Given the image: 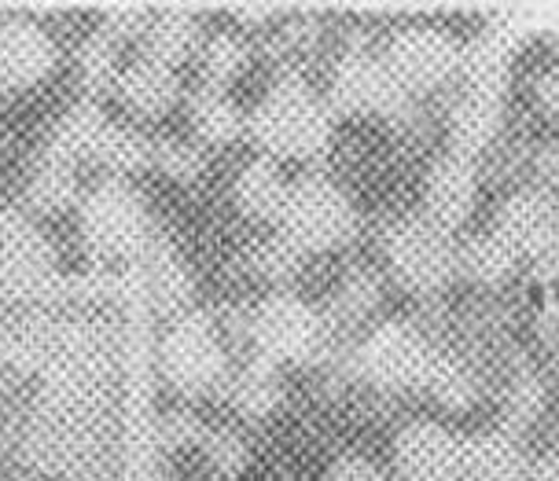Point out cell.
Returning a JSON list of instances; mask_svg holds the SVG:
<instances>
[{"instance_id":"4316f807","label":"cell","mask_w":559,"mask_h":481,"mask_svg":"<svg viewBox=\"0 0 559 481\" xmlns=\"http://www.w3.org/2000/svg\"><path fill=\"white\" fill-rule=\"evenodd\" d=\"M152 155H155V147H147L136 133L118 129V125H107L104 136H99L93 158H99L104 166L118 169V173H126V169H140L144 163H152Z\"/></svg>"},{"instance_id":"f546056e","label":"cell","mask_w":559,"mask_h":481,"mask_svg":"<svg viewBox=\"0 0 559 481\" xmlns=\"http://www.w3.org/2000/svg\"><path fill=\"white\" fill-rule=\"evenodd\" d=\"M206 456H210V464L222 470V474L233 478L247 467L251 448H247V441L239 437L236 430H214V434L206 437Z\"/></svg>"},{"instance_id":"30bf717a","label":"cell","mask_w":559,"mask_h":481,"mask_svg":"<svg viewBox=\"0 0 559 481\" xmlns=\"http://www.w3.org/2000/svg\"><path fill=\"white\" fill-rule=\"evenodd\" d=\"M408 104V96L386 74L383 56L368 48H346L332 74V110L338 115H394Z\"/></svg>"},{"instance_id":"f35d334b","label":"cell","mask_w":559,"mask_h":481,"mask_svg":"<svg viewBox=\"0 0 559 481\" xmlns=\"http://www.w3.org/2000/svg\"><path fill=\"white\" fill-rule=\"evenodd\" d=\"M236 15H239V23H247V26H262L265 19L276 15V8H236Z\"/></svg>"},{"instance_id":"ffe728a7","label":"cell","mask_w":559,"mask_h":481,"mask_svg":"<svg viewBox=\"0 0 559 481\" xmlns=\"http://www.w3.org/2000/svg\"><path fill=\"white\" fill-rule=\"evenodd\" d=\"M419 389H424L435 405L449 408V412H464V408H472V400L478 397L475 372L464 364V360L445 357V353H431V364H427Z\"/></svg>"},{"instance_id":"d590c367","label":"cell","mask_w":559,"mask_h":481,"mask_svg":"<svg viewBox=\"0 0 559 481\" xmlns=\"http://www.w3.org/2000/svg\"><path fill=\"white\" fill-rule=\"evenodd\" d=\"M526 481H559V453H545L531 459V474Z\"/></svg>"},{"instance_id":"e0dca14e","label":"cell","mask_w":559,"mask_h":481,"mask_svg":"<svg viewBox=\"0 0 559 481\" xmlns=\"http://www.w3.org/2000/svg\"><path fill=\"white\" fill-rule=\"evenodd\" d=\"M515 268H519V254L493 228L456 243V276H464L467 284L501 287L515 276Z\"/></svg>"},{"instance_id":"8992f818","label":"cell","mask_w":559,"mask_h":481,"mask_svg":"<svg viewBox=\"0 0 559 481\" xmlns=\"http://www.w3.org/2000/svg\"><path fill=\"white\" fill-rule=\"evenodd\" d=\"M435 349L408 320H383L361 338L354 368L376 389H419Z\"/></svg>"},{"instance_id":"7402d4cb","label":"cell","mask_w":559,"mask_h":481,"mask_svg":"<svg viewBox=\"0 0 559 481\" xmlns=\"http://www.w3.org/2000/svg\"><path fill=\"white\" fill-rule=\"evenodd\" d=\"M48 265V243L29 220L0 217V268L8 273H37Z\"/></svg>"},{"instance_id":"44dd1931","label":"cell","mask_w":559,"mask_h":481,"mask_svg":"<svg viewBox=\"0 0 559 481\" xmlns=\"http://www.w3.org/2000/svg\"><path fill=\"white\" fill-rule=\"evenodd\" d=\"M144 45H147V59H155L163 67H177L199 45V26L188 12H163L147 23Z\"/></svg>"},{"instance_id":"9c48e42d","label":"cell","mask_w":559,"mask_h":481,"mask_svg":"<svg viewBox=\"0 0 559 481\" xmlns=\"http://www.w3.org/2000/svg\"><path fill=\"white\" fill-rule=\"evenodd\" d=\"M397 481H464V434L435 419H413L391 445Z\"/></svg>"},{"instance_id":"603a6c76","label":"cell","mask_w":559,"mask_h":481,"mask_svg":"<svg viewBox=\"0 0 559 481\" xmlns=\"http://www.w3.org/2000/svg\"><path fill=\"white\" fill-rule=\"evenodd\" d=\"M192 125L206 144H233L247 133V115L217 88H206L192 107Z\"/></svg>"},{"instance_id":"2e32d148","label":"cell","mask_w":559,"mask_h":481,"mask_svg":"<svg viewBox=\"0 0 559 481\" xmlns=\"http://www.w3.org/2000/svg\"><path fill=\"white\" fill-rule=\"evenodd\" d=\"M287 192H292V184L280 173L276 158H254V163H247L233 184V199H236L239 214L254 217V220H273V225L280 220V214H284Z\"/></svg>"},{"instance_id":"8d00e7d4","label":"cell","mask_w":559,"mask_h":481,"mask_svg":"<svg viewBox=\"0 0 559 481\" xmlns=\"http://www.w3.org/2000/svg\"><path fill=\"white\" fill-rule=\"evenodd\" d=\"M537 99H542L548 115H559V70H552V74H545L537 82Z\"/></svg>"},{"instance_id":"9a60e30c","label":"cell","mask_w":559,"mask_h":481,"mask_svg":"<svg viewBox=\"0 0 559 481\" xmlns=\"http://www.w3.org/2000/svg\"><path fill=\"white\" fill-rule=\"evenodd\" d=\"M531 456L512 426L464 437V481H526Z\"/></svg>"},{"instance_id":"d4e9b609","label":"cell","mask_w":559,"mask_h":481,"mask_svg":"<svg viewBox=\"0 0 559 481\" xmlns=\"http://www.w3.org/2000/svg\"><path fill=\"white\" fill-rule=\"evenodd\" d=\"M276 372L280 368L258 360L254 368H247V372L236 378L233 400H236L239 412L251 416V419H262V416L273 412V408L280 405V375Z\"/></svg>"},{"instance_id":"52a82bcc","label":"cell","mask_w":559,"mask_h":481,"mask_svg":"<svg viewBox=\"0 0 559 481\" xmlns=\"http://www.w3.org/2000/svg\"><path fill=\"white\" fill-rule=\"evenodd\" d=\"M324 338V320L313 305L295 294H273L251 313V342L258 360L273 368L298 364L317 353Z\"/></svg>"},{"instance_id":"d6a6232c","label":"cell","mask_w":559,"mask_h":481,"mask_svg":"<svg viewBox=\"0 0 559 481\" xmlns=\"http://www.w3.org/2000/svg\"><path fill=\"white\" fill-rule=\"evenodd\" d=\"M324 481H391L379 470L372 459H365V456H343V459H335L332 467H328V474Z\"/></svg>"},{"instance_id":"f1b7e54d","label":"cell","mask_w":559,"mask_h":481,"mask_svg":"<svg viewBox=\"0 0 559 481\" xmlns=\"http://www.w3.org/2000/svg\"><path fill=\"white\" fill-rule=\"evenodd\" d=\"M504 408H508V426H512V430L534 423V419L542 416V408H545V386H542V378H537L534 372L515 375L512 386H508Z\"/></svg>"},{"instance_id":"3957f363","label":"cell","mask_w":559,"mask_h":481,"mask_svg":"<svg viewBox=\"0 0 559 481\" xmlns=\"http://www.w3.org/2000/svg\"><path fill=\"white\" fill-rule=\"evenodd\" d=\"M383 257L391 276L413 294H435L456 279V239L419 214L386 228Z\"/></svg>"},{"instance_id":"74e56055","label":"cell","mask_w":559,"mask_h":481,"mask_svg":"<svg viewBox=\"0 0 559 481\" xmlns=\"http://www.w3.org/2000/svg\"><path fill=\"white\" fill-rule=\"evenodd\" d=\"M537 169H542V177H545V192H552L559 195V147H552V152H545L542 158H537Z\"/></svg>"},{"instance_id":"ba28073f","label":"cell","mask_w":559,"mask_h":481,"mask_svg":"<svg viewBox=\"0 0 559 481\" xmlns=\"http://www.w3.org/2000/svg\"><path fill=\"white\" fill-rule=\"evenodd\" d=\"M82 232L85 243L99 257H126L144 243L147 217L133 188L122 180H107L85 199L82 209Z\"/></svg>"},{"instance_id":"7c38bea8","label":"cell","mask_w":559,"mask_h":481,"mask_svg":"<svg viewBox=\"0 0 559 481\" xmlns=\"http://www.w3.org/2000/svg\"><path fill=\"white\" fill-rule=\"evenodd\" d=\"M478 203V166L467 158L442 155L427 169L424 180V214L435 228L453 236L456 228L467 225Z\"/></svg>"},{"instance_id":"484cf974","label":"cell","mask_w":559,"mask_h":481,"mask_svg":"<svg viewBox=\"0 0 559 481\" xmlns=\"http://www.w3.org/2000/svg\"><path fill=\"white\" fill-rule=\"evenodd\" d=\"M74 169L63 158L48 155L41 166H37L34 180H29V203L41 209H63L67 203H74Z\"/></svg>"},{"instance_id":"1f68e13d","label":"cell","mask_w":559,"mask_h":481,"mask_svg":"<svg viewBox=\"0 0 559 481\" xmlns=\"http://www.w3.org/2000/svg\"><path fill=\"white\" fill-rule=\"evenodd\" d=\"M298 262H302V254L287 239H276V243H269L262 250V273L269 279H287L298 268Z\"/></svg>"},{"instance_id":"ac0fdd59","label":"cell","mask_w":559,"mask_h":481,"mask_svg":"<svg viewBox=\"0 0 559 481\" xmlns=\"http://www.w3.org/2000/svg\"><path fill=\"white\" fill-rule=\"evenodd\" d=\"M508 70H512V41H508V34H501V29H489V34L475 37L472 45H464L461 77L472 93L504 99Z\"/></svg>"},{"instance_id":"e575fe53","label":"cell","mask_w":559,"mask_h":481,"mask_svg":"<svg viewBox=\"0 0 559 481\" xmlns=\"http://www.w3.org/2000/svg\"><path fill=\"white\" fill-rule=\"evenodd\" d=\"M152 158H158V166L174 177H192L195 166H199V155L188 144H166L163 152H155Z\"/></svg>"},{"instance_id":"6da1fadb","label":"cell","mask_w":559,"mask_h":481,"mask_svg":"<svg viewBox=\"0 0 559 481\" xmlns=\"http://www.w3.org/2000/svg\"><path fill=\"white\" fill-rule=\"evenodd\" d=\"M247 133L265 158H313L332 136V107L298 77H284L247 118Z\"/></svg>"},{"instance_id":"ab89813d","label":"cell","mask_w":559,"mask_h":481,"mask_svg":"<svg viewBox=\"0 0 559 481\" xmlns=\"http://www.w3.org/2000/svg\"><path fill=\"white\" fill-rule=\"evenodd\" d=\"M556 368H559V353H556Z\"/></svg>"},{"instance_id":"4dcf8cb0","label":"cell","mask_w":559,"mask_h":481,"mask_svg":"<svg viewBox=\"0 0 559 481\" xmlns=\"http://www.w3.org/2000/svg\"><path fill=\"white\" fill-rule=\"evenodd\" d=\"M379 302V287H376V279L372 276H365V273H357V276H349L343 287H338V294H335V309L343 313L346 320H361L368 316L376 309Z\"/></svg>"},{"instance_id":"cb8c5ba5","label":"cell","mask_w":559,"mask_h":481,"mask_svg":"<svg viewBox=\"0 0 559 481\" xmlns=\"http://www.w3.org/2000/svg\"><path fill=\"white\" fill-rule=\"evenodd\" d=\"M104 129H107V122L99 118V110H93V107L70 110V115L63 118V125L56 129L52 152L48 155L63 158V163H70V166H74V158H93Z\"/></svg>"},{"instance_id":"5b68a950","label":"cell","mask_w":559,"mask_h":481,"mask_svg":"<svg viewBox=\"0 0 559 481\" xmlns=\"http://www.w3.org/2000/svg\"><path fill=\"white\" fill-rule=\"evenodd\" d=\"M158 368L181 394H203L225 378L222 330L206 313H185L166 327L158 342Z\"/></svg>"},{"instance_id":"83f0119b","label":"cell","mask_w":559,"mask_h":481,"mask_svg":"<svg viewBox=\"0 0 559 481\" xmlns=\"http://www.w3.org/2000/svg\"><path fill=\"white\" fill-rule=\"evenodd\" d=\"M247 59H251V52H247L243 41H236V37H214V41L206 45V52H203L206 88H217V93H222V88L233 82L239 70L247 67Z\"/></svg>"},{"instance_id":"277c9868","label":"cell","mask_w":559,"mask_h":481,"mask_svg":"<svg viewBox=\"0 0 559 481\" xmlns=\"http://www.w3.org/2000/svg\"><path fill=\"white\" fill-rule=\"evenodd\" d=\"M464 45L438 26H405L383 48V67L394 85L413 99L461 77Z\"/></svg>"},{"instance_id":"836d02e7","label":"cell","mask_w":559,"mask_h":481,"mask_svg":"<svg viewBox=\"0 0 559 481\" xmlns=\"http://www.w3.org/2000/svg\"><path fill=\"white\" fill-rule=\"evenodd\" d=\"M82 67H85L88 82H107V77L115 74V41H107V37L88 41L85 56H82Z\"/></svg>"},{"instance_id":"8fae6325","label":"cell","mask_w":559,"mask_h":481,"mask_svg":"<svg viewBox=\"0 0 559 481\" xmlns=\"http://www.w3.org/2000/svg\"><path fill=\"white\" fill-rule=\"evenodd\" d=\"M493 232L519 257L559 254V199L545 188H523L497 206Z\"/></svg>"},{"instance_id":"d6986e66","label":"cell","mask_w":559,"mask_h":481,"mask_svg":"<svg viewBox=\"0 0 559 481\" xmlns=\"http://www.w3.org/2000/svg\"><path fill=\"white\" fill-rule=\"evenodd\" d=\"M115 82H118V96L133 110H140V115H166L177 104V93H181L174 67H163L147 56L129 70H122Z\"/></svg>"},{"instance_id":"5bb4252c","label":"cell","mask_w":559,"mask_h":481,"mask_svg":"<svg viewBox=\"0 0 559 481\" xmlns=\"http://www.w3.org/2000/svg\"><path fill=\"white\" fill-rule=\"evenodd\" d=\"M501 122H504L501 99L464 88V93L453 99V107H449V118H445L449 155L475 163V158L497 140V133H501Z\"/></svg>"},{"instance_id":"7a4b0ae2","label":"cell","mask_w":559,"mask_h":481,"mask_svg":"<svg viewBox=\"0 0 559 481\" xmlns=\"http://www.w3.org/2000/svg\"><path fill=\"white\" fill-rule=\"evenodd\" d=\"M280 239H287L298 254H324L343 246L357 232V214L349 195L328 177H302L292 184L280 214Z\"/></svg>"},{"instance_id":"4fadbf2b","label":"cell","mask_w":559,"mask_h":481,"mask_svg":"<svg viewBox=\"0 0 559 481\" xmlns=\"http://www.w3.org/2000/svg\"><path fill=\"white\" fill-rule=\"evenodd\" d=\"M56 41L34 19H0V82L12 88L37 85L56 67Z\"/></svg>"}]
</instances>
